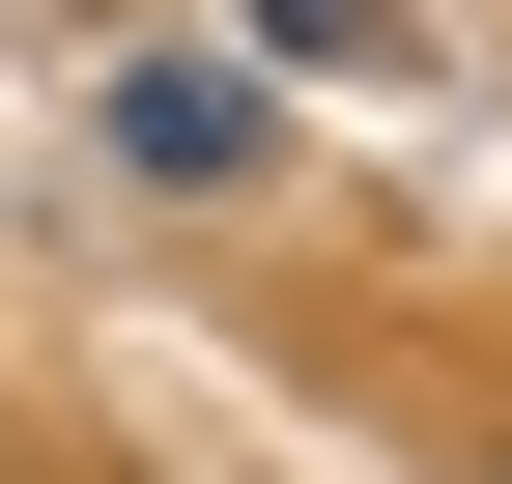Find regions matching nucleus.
I'll return each instance as SVG.
<instances>
[{
    "instance_id": "f257e3e1",
    "label": "nucleus",
    "mask_w": 512,
    "mask_h": 484,
    "mask_svg": "<svg viewBox=\"0 0 512 484\" xmlns=\"http://www.w3.org/2000/svg\"><path fill=\"white\" fill-rule=\"evenodd\" d=\"M256 86H285V57H228V29H143V57H114V171H171V200L285 171V114H256Z\"/></svg>"
}]
</instances>
